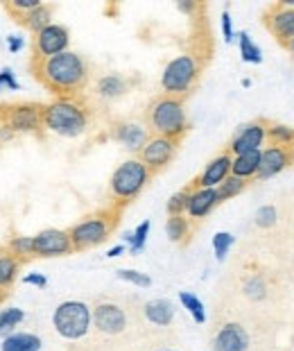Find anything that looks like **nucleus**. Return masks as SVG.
Wrapping results in <instances>:
<instances>
[{
    "label": "nucleus",
    "instance_id": "nucleus-38",
    "mask_svg": "<svg viewBox=\"0 0 294 351\" xmlns=\"http://www.w3.org/2000/svg\"><path fill=\"white\" fill-rule=\"evenodd\" d=\"M188 195H191V189L175 193V195L168 199V215H184L186 204H188Z\"/></svg>",
    "mask_w": 294,
    "mask_h": 351
},
{
    "label": "nucleus",
    "instance_id": "nucleus-8",
    "mask_svg": "<svg viewBox=\"0 0 294 351\" xmlns=\"http://www.w3.org/2000/svg\"><path fill=\"white\" fill-rule=\"evenodd\" d=\"M177 147H179V141L163 138V136H149L147 143L140 147L138 159L149 173L156 175V173H161L163 168H168V163L175 159Z\"/></svg>",
    "mask_w": 294,
    "mask_h": 351
},
{
    "label": "nucleus",
    "instance_id": "nucleus-40",
    "mask_svg": "<svg viewBox=\"0 0 294 351\" xmlns=\"http://www.w3.org/2000/svg\"><path fill=\"white\" fill-rule=\"evenodd\" d=\"M5 88H7V91H19V88H21L16 75H14L10 69L0 71V91H5Z\"/></svg>",
    "mask_w": 294,
    "mask_h": 351
},
{
    "label": "nucleus",
    "instance_id": "nucleus-6",
    "mask_svg": "<svg viewBox=\"0 0 294 351\" xmlns=\"http://www.w3.org/2000/svg\"><path fill=\"white\" fill-rule=\"evenodd\" d=\"M199 77V62L195 55H179L163 69L161 75V88L163 95L181 98L195 86Z\"/></svg>",
    "mask_w": 294,
    "mask_h": 351
},
{
    "label": "nucleus",
    "instance_id": "nucleus-10",
    "mask_svg": "<svg viewBox=\"0 0 294 351\" xmlns=\"http://www.w3.org/2000/svg\"><path fill=\"white\" fill-rule=\"evenodd\" d=\"M73 243L68 231L64 229H43L32 236V256L39 258H57L73 254Z\"/></svg>",
    "mask_w": 294,
    "mask_h": 351
},
{
    "label": "nucleus",
    "instance_id": "nucleus-22",
    "mask_svg": "<svg viewBox=\"0 0 294 351\" xmlns=\"http://www.w3.org/2000/svg\"><path fill=\"white\" fill-rule=\"evenodd\" d=\"M0 351H41V338L34 333H10L3 338Z\"/></svg>",
    "mask_w": 294,
    "mask_h": 351
},
{
    "label": "nucleus",
    "instance_id": "nucleus-36",
    "mask_svg": "<svg viewBox=\"0 0 294 351\" xmlns=\"http://www.w3.org/2000/svg\"><path fill=\"white\" fill-rule=\"evenodd\" d=\"M233 243H236V238H233L229 231H220V234L213 236V250H215V258L217 261H224L229 250L233 247Z\"/></svg>",
    "mask_w": 294,
    "mask_h": 351
},
{
    "label": "nucleus",
    "instance_id": "nucleus-17",
    "mask_svg": "<svg viewBox=\"0 0 294 351\" xmlns=\"http://www.w3.org/2000/svg\"><path fill=\"white\" fill-rule=\"evenodd\" d=\"M220 204V195H217V189H191V195H188V204H186V213L188 218L193 220H201L213 211V208Z\"/></svg>",
    "mask_w": 294,
    "mask_h": 351
},
{
    "label": "nucleus",
    "instance_id": "nucleus-46",
    "mask_svg": "<svg viewBox=\"0 0 294 351\" xmlns=\"http://www.w3.org/2000/svg\"><path fill=\"white\" fill-rule=\"evenodd\" d=\"M285 50H288L290 52V55H292V59H294V39L292 41H288V43H285V46H283Z\"/></svg>",
    "mask_w": 294,
    "mask_h": 351
},
{
    "label": "nucleus",
    "instance_id": "nucleus-34",
    "mask_svg": "<svg viewBox=\"0 0 294 351\" xmlns=\"http://www.w3.org/2000/svg\"><path fill=\"white\" fill-rule=\"evenodd\" d=\"M7 252L12 254L14 258H27L32 256V236H16L12 238L10 245H7Z\"/></svg>",
    "mask_w": 294,
    "mask_h": 351
},
{
    "label": "nucleus",
    "instance_id": "nucleus-43",
    "mask_svg": "<svg viewBox=\"0 0 294 351\" xmlns=\"http://www.w3.org/2000/svg\"><path fill=\"white\" fill-rule=\"evenodd\" d=\"M7 46H10V52H21L23 46H25V41H23L21 36H10V39H7Z\"/></svg>",
    "mask_w": 294,
    "mask_h": 351
},
{
    "label": "nucleus",
    "instance_id": "nucleus-31",
    "mask_svg": "<svg viewBox=\"0 0 294 351\" xmlns=\"http://www.w3.org/2000/svg\"><path fill=\"white\" fill-rule=\"evenodd\" d=\"M149 220H143L138 227H136L132 234H125V241L130 243V252L132 254H138L147 243V236H149Z\"/></svg>",
    "mask_w": 294,
    "mask_h": 351
},
{
    "label": "nucleus",
    "instance_id": "nucleus-35",
    "mask_svg": "<svg viewBox=\"0 0 294 351\" xmlns=\"http://www.w3.org/2000/svg\"><path fill=\"white\" fill-rule=\"evenodd\" d=\"M254 222H256V227H260V229H271L278 222L276 206H271V204L260 206L258 211H256V215H254Z\"/></svg>",
    "mask_w": 294,
    "mask_h": 351
},
{
    "label": "nucleus",
    "instance_id": "nucleus-2",
    "mask_svg": "<svg viewBox=\"0 0 294 351\" xmlns=\"http://www.w3.org/2000/svg\"><path fill=\"white\" fill-rule=\"evenodd\" d=\"M145 121H147V130L154 136L181 141V136L188 132L184 100L172 98V95H158V98L149 102Z\"/></svg>",
    "mask_w": 294,
    "mask_h": 351
},
{
    "label": "nucleus",
    "instance_id": "nucleus-41",
    "mask_svg": "<svg viewBox=\"0 0 294 351\" xmlns=\"http://www.w3.org/2000/svg\"><path fill=\"white\" fill-rule=\"evenodd\" d=\"M23 281H25L27 286H36V288H45V286H48V279H45V276L39 274V272H29V274H25V276H23Z\"/></svg>",
    "mask_w": 294,
    "mask_h": 351
},
{
    "label": "nucleus",
    "instance_id": "nucleus-9",
    "mask_svg": "<svg viewBox=\"0 0 294 351\" xmlns=\"http://www.w3.org/2000/svg\"><path fill=\"white\" fill-rule=\"evenodd\" d=\"M0 121L10 125L12 132H36L43 127V104H14L0 107Z\"/></svg>",
    "mask_w": 294,
    "mask_h": 351
},
{
    "label": "nucleus",
    "instance_id": "nucleus-11",
    "mask_svg": "<svg viewBox=\"0 0 294 351\" xmlns=\"http://www.w3.org/2000/svg\"><path fill=\"white\" fill-rule=\"evenodd\" d=\"M265 25L274 39L285 46L288 41L294 39V0H283V3L271 5L265 14Z\"/></svg>",
    "mask_w": 294,
    "mask_h": 351
},
{
    "label": "nucleus",
    "instance_id": "nucleus-3",
    "mask_svg": "<svg viewBox=\"0 0 294 351\" xmlns=\"http://www.w3.org/2000/svg\"><path fill=\"white\" fill-rule=\"evenodd\" d=\"M43 127L66 138H77L88 127V111L73 98H59L43 107Z\"/></svg>",
    "mask_w": 294,
    "mask_h": 351
},
{
    "label": "nucleus",
    "instance_id": "nucleus-32",
    "mask_svg": "<svg viewBox=\"0 0 294 351\" xmlns=\"http://www.w3.org/2000/svg\"><path fill=\"white\" fill-rule=\"evenodd\" d=\"M245 295H247V300H252V302H262L267 297V283L262 276L258 274H254V276H249V279L245 281Z\"/></svg>",
    "mask_w": 294,
    "mask_h": 351
},
{
    "label": "nucleus",
    "instance_id": "nucleus-14",
    "mask_svg": "<svg viewBox=\"0 0 294 351\" xmlns=\"http://www.w3.org/2000/svg\"><path fill=\"white\" fill-rule=\"evenodd\" d=\"M68 43H71L68 29L64 25L50 23L48 27H43L41 32L34 36V55H36V59L55 57L59 52L68 50Z\"/></svg>",
    "mask_w": 294,
    "mask_h": 351
},
{
    "label": "nucleus",
    "instance_id": "nucleus-30",
    "mask_svg": "<svg viewBox=\"0 0 294 351\" xmlns=\"http://www.w3.org/2000/svg\"><path fill=\"white\" fill-rule=\"evenodd\" d=\"M238 43H240V55H243V62H247V64H260L262 62L260 48L256 46V43L252 41V36H249L247 32L238 34Z\"/></svg>",
    "mask_w": 294,
    "mask_h": 351
},
{
    "label": "nucleus",
    "instance_id": "nucleus-39",
    "mask_svg": "<svg viewBox=\"0 0 294 351\" xmlns=\"http://www.w3.org/2000/svg\"><path fill=\"white\" fill-rule=\"evenodd\" d=\"M39 5H41V0H10V3H7V10H12L16 16H23V14L36 10Z\"/></svg>",
    "mask_w": 294,
    "mask_h": 351
},
{
    "label": "nucleus",
    "instance_id": "nucleus-19",
    "mask_svg": "<svg viewBox=\"0 0 294 351\" xmlns=\"http://www.w3.org/2000/svg\"><path fill=\"white\" fill-rule=\"evenodd\" d=\"M113 138L120 141L127 150L140 152V147L147 143L149 132H147V127L140 123H120L116 127V132H113Z\"/></svg>",
    "mask_w": 294,
    "mask_h": 351
},
{
    "label": "nucleus",
    "instance_id": "nucleus-7",
    "mask_svg": "<svg viewBox=\"0 0 294 351\" xmlns=\"http://www.w3.org/2000/svg\"><path fill=\"white\" fill-rule=\"evenodd\" d=\"M116 220L118 218H109L107 213H100V215H90V218L77 222V225L68 231L73 250L84 252V250L102 245L111 236L113 227H116Z\"/></svg>",
    "mask_w": 294,
    "mask_h": 351
},
{
    "label": "nucleus",
    "instance_id": "nucleus-5",
    "mask_svg": "<svg viewBox=\"0 0 294 351\" xmlns=\"http://www.w3.org/2000/svg\"><path fill=\"white\" fill-rule=\"evenodd\" d=\"M149 177H152V173L143 166L140 159H127L125 163H120V166L113 170L111 182H109V191L113 199L120 202V204H127V202H132L134 197H138L140 191L147 186Z\"/></svg>",
    "mask_w": 294,
    "mask_h": 351
},
{
    "label": "nucleus",
    "instance_id": "nucleus-20",
    "mask_svg": "<svg viewBox=\"0 0 294 351\" xmlns=\"http://www.w3.org/2000/svg\"><path fill=\"white\" fill-rule=\"evenodd\" d=\"M258 168H260V150L236 154L231 161V175L238 179H245V182L258 175Z\"/></svg>",
    "mask_w": 294,
    "mask_h": 351
},
{
    "label": "nucleus",
    "instance_id": "nucleus-21",
    "mask_svg": "<svg viewBox=\"0 0 294 351\" xmlns=\"http://www.w3.org/2000/svg\"><path fill=\"white\" fill-rule=\"evenodd\" d=\"M145 317L154 326H170L175 319V306L168 300H152L145 304Z\"/></svg>",
    "mask_w": 294,
    "mask_h": 351
},
{
    "label": "nucleus",
    "instance_id": "nucleus-45",
    "mask_svg": "<svg viewBox=\"0 0 294 351\" xmlns=\"http://www.w3.org/2000/svg\"><path fill=\"white\" fill-rule=\"evenodd\" d=\"M123 252H125V245H116V247H111V250L107 252V256H109V258H116V256H120Z\"/></svg>",
    "mask_w": 294,
    "mask_h": 351
},
{
    "label": "nucleus",
    "instance_id": "nucleus-44",
    "mask_svg": "<svg viewBox=\"0 0 294 351\" xmlns=\"http://www.w3.org/2000/svg\"><path fill=\"white\" fill-rule=\"evenodd\" d=\"M177 10L184 14H193V12H197V3H186V0H181V3H177Z\"/></svg>",
    "mask_w": 294,
    "mask_h": 351
},
{
    "label": "nucleus",
    "instance_id": "nucleus-28",
    "mask_svg": "<svg viewBox=\"0 0 294 351\" xmlns=\"http://www.w3.org/2000/svg\"><path fill=\"white\" fill-rule=\"evenodd\" d=\"M179 302H181V306H184L188 313H191L195 322H197V324L206 322V308H204V304H201V300H199L197 295L188 293V290H181V293H179Z\"/></svg>",
    "mask_w": 294,
    "mask_h": 351
},
{
    "label": "nucleus",
    "instance_id": "nucleus-37",
    "mask_svg": "<svg viewBox=\"0 0 294 351\" xmlns=\"http://www.w3.org/2000/svg\"><path fill=\"white\" fill-rule=\"evenodd\" d=\"M118 279H123L127 283H134L136 288H149L152 286V279L145 274V272H138V270H118Z\"/></svg>",
    "mask_w": 294,
    "mask_h": 351
},
{
    "label": "nucleus",
    "instance_id": "nucleus-16",
    "mask_svg": "<svg viewBox=\"0 0 294 351\" xmlns=\"http://www.w3.org/2000/svg\"><path fill=\"white\" fill-rule=\"evenodd\" d=\"M252 345L247 328L238 322H226L213 338V351H247Z\"/></svg>",
    "mask_w": 294,
    "mask_h": 351
},
{
    "label": "nucleus",
    "instance_id": "nucleus-47",
    "mask_svg": "<svg viewBox=\"0 0 294 351\" xmlns=\"http://www.w3.org/2000/svg\"><path fill=\"white\" fill-rule=\"evenodd\" d=\"M158 351H175V349H158Z\"/></svg>",
    "mask_w": 294,
    "mask_h": 351
},
{
    "label": "nucleus",
    "instance_id": "nucleus-12",
    "mask_svg": "<svg viewBox=\"0 0 294 351\" xmlns=\"http://www.w3.org/2000/svg\"><path fill=\"white\" fill-rule=\"evenodd\" d=\"M90 313H93V326L102 335H120L125 333L127 324H130L125 308L113 302L97 304L95 308H90Z\"/></svg>",
    "mask_w": 294,
    "mask_h": 351
},
{
    "label": "nucleus",
    "instance_id": "nucleus-25",
    "mask_svg": "<svg viewBox=\"0 0 294 351\" xmlns=\"http://www.w3.org/2000/svg\"><path fill=\"white\" fill-rule=\"evenodd\" d=\"M267 141L271 145L292 147L294 150V127L281 125V123H269L267 125Z\"/></svg>",
    "mask_w": 294,
    "mask_h": 351
},
{
    "label": "nucleus",
    "instance_id": "nucleus-15",
    "mask_svg": "<svg viewBox=\"0 0 294 351\" xmlns=\"http://www.w3.org/2000/svg\"><path fill=\"white\" fill-rule=\"evenodd\" d=\"M294 163V150L292 147H278L269 145L265 150H260V168H258V179H269L278 173H283L285 168H290Z\"/></svg>",
    "mask_w": 294,
    "mask_h": 351
},
{
    "label": "nucleus",
    "instance_id": "nucleus-24",
    "mask_svg": "<svg viewBox=\"0 0 294 351\" xmlns=\"http://www.w3.org/2000/svg\"><path fill=\"white\" fill-rule=\"evenodd\" d=\"M50 16H52V7L41 3L36 10L23 14V16H19V19H23V25H25L27 29H32L34 34H39L43 27L50 25Z\"/></svg>",
    "mask_w": 294,
    "mask_h": 351
},
{
    "label": "nucleus",
    "instance_id": "nucleus-29",
    "mask_svg": "<svg viewBox=\"0 0 294 351\" xmlns=\"http://www.w3.org/2000/svg\"><path fill=\"white\" fill-rule=\"evenodd\" d=\"M23 319H25V313L16 306H10V308L0 311V338H7L10 333H14V328H16Z\"/></svg>",
    "mask_w": 294,
    "mask_h": 351
},
{
    "label": "nucleus",
    "instance_id": "nucleus-23",
    "mask_svg": "<svg viewBox=\"0 0 294 351\" xmlns=\"http://www.w3.org/2000/svg\"><path fill=\"white\" fill-rule=\"evenodd\" d=\"M95 93L100 95L102 100H116L120 95L127 93V80L123 75H104L97 80Z\"/></svg>",
    "mask_w": 294,
    "mask_h": 351
},
{
    "label": "nucleus",
    "instance_id": "nucleus-13",
    "mask_svg": "<svg viewBox=\"0 0 294 351\" xmlns=\"http://www.w3.org/2000/svg\"><path fill=\"white\" fill-rule=\"evenodd\" d=\"M267 121H254L243 125L236 132V136L231 138L229 154H245V152H256L262 150L267 141Z\"/></svg>",
    "mask_w": 294,
    "mask_h": 351
},
{
    "label": "nucleus",
    "instance_id": "nucleus-42",
    "mask_svg": "<svg viewBox=\"0 0 294 351\" xmlns=\"http://www.w3.org/2000/svg\"><path fill=\"white\" fill-rule=\"evenodd\" d=\"M222 34H224L226 43L233 41V25H231V14L229 12H222Z\"/></svg>",
    "mask_w": 294,
    "mask_h": 351
},
{
    "label": "nucleus",
    "instance_id": "nucleus-18",
    "mask_svg": "<svg viewBox=\"0 0 294 351\" xmlns=\"http://www.w3.org/2000/svg\"><path fill=\"white\" fill-rule=\"evenodd\" d=\"M231 161H233V156L229 152L215 156V159L204 168V173L195 179V186H197V189H217V186L231 175Z\"/></svg>",
    "mask_w": 294,
    "mask_h": 351
},
{
    "label": "nucleus",
    "instance_id": "nucleus-4",
    "mask_svg": "<svg viewBox=\"0 0 294 351\" xmlns=\"http://www.w3.org/2000/svg\"><path fill=\"white\" fill-rule=\"evenodd\" d=\"M52 326L64 340H82L86 338L93 326V313L90 306L79 300L62 302L52 313Z\"/></svg>",
    "mask_w": 294,
    "mask_h": 351
},
{
    "label": "nucleus",
    "instance_id": "nucleus-26",
    "mask_svg": "<svg viewBox=\"0 0 294 351\" xmlns=\"http://www.w3.org/2000/svg\"><path fill=\"white\" fill-rule=\"evenodd\" d=\"M165 234L172 243H186V238L191 236V222L186 215H170L165 222Z\"/></svg>",
    "mask_w": 294,
    "mask_h": 351
},
{
    "label": "nucleus",
    "instance_id": "nucleus-27",
    "mask_svg": "<svg viewBox=\"0 0 294 351\" xmlns=\"http://www.w3.org/2000/svg\"><path fill=\"white\" fill-rule=\"evenodd\" d=\"M19 267H21V261L14 258L10 252L0 254V290L12 286L14 279H16V274H19Z\"/></svg>",
    "mask_w": 294,
    "mask_h": 351
},
{
    "label": "nucleus",
    "instance_id": "nucleus-33",
    "mask_svg": "<svg viewBox=\"0 0 294 351\" xmlns=\"http://www.w3.org/2000/svg\"><path fill=\"white\" fill-rule=\"evenodd\" d=\"M245 189H247L245 179H238V177L229 175L220 186H217V195H220V202H224V199H231V197L240 195Z\"/></svg>",
    "mask_w": 294,
    "mask_h": 351
},
{
    "label": "nucleus",
    "instance_id": "nucleus-1",
    "mask_svg": "<svg viewBox=\"0 0 294 351\" xmlns=\"http://www.w3.org/2000/svg\"><path fill=\"white\" fill-rule=\"evenodd\" d=\"M34 73L52 93L71 95L88 80V69L77 52L66 50L48 59H34Z\"/></svg>",
    "mask_w": 294,
    "mask_h": 351
}]
</instances>
